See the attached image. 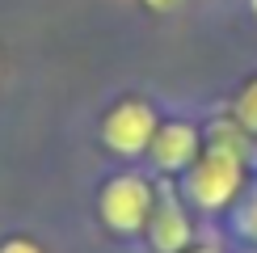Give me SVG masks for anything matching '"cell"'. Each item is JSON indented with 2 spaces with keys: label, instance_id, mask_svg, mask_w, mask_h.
<instances>
[{
  "label": "cell",
  "instance_id": "cell-1",
  "mask_svg": "<svg viewBox=\"0 0 257 253\" xmlns=\"http://www.w3.org/2000/svg\"><path fill=\"white\" fill-rule=\"evenodd\" d=\"M244 161H249V131L236 118H219L207 126V148L194 165L181 173L186 198L202 211H223L236 203L244 186Z\"/></svg>",
  "mask_w": 257,
  "mask_h": 253
},
{
  "label": "cell",
  "instance_id": "cell-2",
  "mask_svg": "<svg viewBox=\"0 0 257 253\" xmlns=\"http://www.w3.org/2000/svg\"><path fill=\"white\" fill-rule=\"evenodd\" d=\"M152 207H156V186L139 173H114L97 194L101 224L118 236H135L152 219Z\"/></svg>",
  "mask_w": 257,
  "mask_h": 253
},
{
  "label": "cell",
  "instance_id": "cell-3",
  "mask_svg": "<svg viewBox=\"0 0 257 253\" xmlns=\"http://www.w3.org/2000/svg\"><path fill=\"white\" fill-rule=\"evenodd\" d=\"M156 131H160V118H156L152 101H144V97L114 101L110 110H105V118H101V144L110 148L114 156H126V161L144 156L148 148H152Z\"/></svg>",
  "mask_w": 257,
  "mask_h": 253
},
{
  "label": "cell",
  "instance_id": "cell-4",
  "mask_svg": "<svg viewBox=\"0 0 257 253\" xmlns=\"http://www.w3.org/2000/svg\"><path fill=\"white\" fill-rule=\"evenodd\" d=\"M202 148H207V135H202L190 118H173V122H160L148 156H152V165L165 177H173V173H186V169L198 161Z\"/></svg>",
  "mask_w": 257,
  "mask_h": 253
},
{
  "label": "cell",
  "instance_id": "cell-5",
  "mask_svg": "<svg viewBox=\"0 0 257 253\" xmlns=\"http://www.w3.org/2000/svg\"><path fill=\"white\" fill-rule=\"evenodd\" d=\"M148 236H152L156 253H186L190 240H194V224H190L173 182L156 186V207H152V219H148Z\"/></svg>",
  "mask_w": 257,
  "mask_h": 253
},
{
  "label": "cell",
  "instance_id": "cell-6",
  "mask_svg": "<svg viewBox=\"0 0 257 253\" xmlns=\"http://www.w3.org/2000/svg\"><path fill=\"white\" fill-rule=\"evenodd\" d=\"M232 118H236L249 135H257V76L240 89V97H236V110H232Z\"/></svg>",
  "mask_w": 257,
  "mask_h": 253
},
{
  "label": "cell",
  "instance_id": "cell-7",
  "mask_svg": "<svg viewBox=\"0 0 257 253\" xmlns=\"http://www.w3.org/2000/svg\"><path fill=\"white\" fill-rule=\"evenodd\" d=\"M236 232L244 240H253L257 245V182L249 186V198L240 203V211H236Z\"/></svg>",
  "mask_w": 257,
  "mask_h": 253
},
{
  "label": "cell",
  "instance_id": "cell-8",
  "mask_svg": "<svg viewBox=\"0 0 257 253\" xmlns=\"http://www.w3.org/2000/svg\"><path fill=\"white\" fill-rule=\"evenodd\" d=\"M0 253H42L30 236H9V240H0Z\"/></svg>",
  "mask_w": 257,
  "mask_h": 253
},
{
  "label": "cell",
  "instance_id": "cell-9",
  "mask_svg": "<svg viewBox=\"0 0 257 253\" xmlns=\"http://www.w3.org/2000/svg\"><path fill=\"white\" fill-rule=\"evenodd\" d=\"M152 13H173V9H181V0H144Z\"/></svg>",
  "mask_w": 257,
  "mask_h": 253
},
{
  "label": "cell",
  "instance_id": "cell-10",
  "mask_svg": "<svg viewBox=\"0 0 257 253\" xmlns=\"http://www.w3.org/2000/svg\"><path fill=\"white\" fill-rule=\"evenodd\" d=\"M186 253H219L215 245H198V249H186Z\"/></svg>",
  "mask_w": 257,
  "mask_h": 253
},
{
  "label": "cell",
  "instance_id": "cell-11",
  "mask_svg": "<svg viewBox=\"0 0 257 253\" xmlns=\"http://www.w3.org/2000/svg\"><path fill=\"white\" fill-rule=\"evenodd\" d=\"M249 13H253V17H257V0H249Z\"/></svg>",
  "mask_w": 257,
  "mask_h": 253
}]
</instances>
